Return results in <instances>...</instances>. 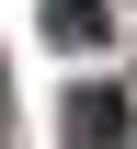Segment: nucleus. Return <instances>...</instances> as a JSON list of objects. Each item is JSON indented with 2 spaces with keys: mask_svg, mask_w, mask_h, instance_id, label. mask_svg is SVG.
<instances>
[{
  "mask_svg": "<svg viewBox=\"0 0 137 149\" xmlns=\"http://www.w3.org/2000/svg\"><path fill=\"white\" fill-rule=\"evenodd\" d=\"M69 149H126V92L114 80H92V92L69 103Z\"/></svg>",
  "mask_w": 137,
  "mask_h": 149,
  "instance_id": "obj_1",
  "label": "nucleus"
},
{
  "mask_svg": "<svg viewBox=\"0 0 137 149\" xmlns=\"http://www.w3.org/2000/svg\"><path fill=\"white\" fill-rule=\"evenodd\" d=\"M46 35H69V46H103V0H46Z\"/></svg>",
  "mask_w": 137,
  "mask_h": 149,
  "instance_id": "obj_2",
  "label": "nucleus"
}]
</instances>
